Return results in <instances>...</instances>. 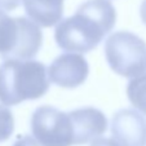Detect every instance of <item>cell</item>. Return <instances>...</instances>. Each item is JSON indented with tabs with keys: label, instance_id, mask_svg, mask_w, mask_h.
<instances>
[{
	"label": "cell",
	"instance_id": "cell-1",
	"mask_svg": "<svg viewBox=\"0 0 146 146\" xmlns=\"http://www.w3.org/2000/svg\"><path fill=\"white\" fill-rule=\"evenodd\" d=\"M116 22V11L108 0H88L74 16L61 19L54 30V40L64 50L87 53L98 47Z\"/></svg>",
	"mask_w": 146,
	"mask_h": 146
},
{
	"label": "cell",
	"instance_id": "cell-2",
	"mask_svg": "<svg viewBox=\"0 0 146 146\" xmlns=\"http://www.w3.org/2000/svg\"><path fill=\"white\" fill-rule=\"evenodd\" d=\"M49 89L47 67L35 60H5L0 65V102L16 106L38 100Z\"/></svg>",
	"mask_w": 146,
	"mask_h": 146
},
{
	"label": "cell",
	"instance_id": "cell-3",
	"mask_svg": "<svg viewBox=\"0 0 146 146\" xmlns=\"http://www.w3.org/2000/svg\"><path fill=\"white\" fill-rule=\"evenodd\" d=\"M43 44L40 27L25 17H9L0 11V57L33 60Z\"/></svg>",
	"mask_w": 146,
	"mask_h": 146
},
{
	"label": "cell",
	"instance_id": "cell-4",
	"mask_svg": "<svg viewBox=\"0 0 146 146\" xmlns=\"http://www.w3.org/2000/svg\"><path fill=\"white\" fill-rule=\"evenodd\" d=\"M105 57L115 74L136 78L146 72V43L129 31H116L105 43Z\"/></svg>",
	"mask_w": 146,
	"mask_h": 146
},
{
	"label": "cell",
	"instance_id": "cell-5",
	"mask_svg": "<svg viewBox=\"0 0 146 146\" xmlns=\"http://www.w3.org/2000/svg\"><path fill=\"white\" fill-rule=\"evenodd\" d=\"M33 136L41 146H72L74 135L69 113L49 105L38 108L31 115Z\"/></svg>",
	"mask_w": 146,
	"mask_h": 146
},
{
	"label": "cell",
	"instance_id": "cell-6",
	"mask_svg": "<svg viewBox=\"0 0 146 146\" xmlns=\"http://www.w3.org/2000/svg\"><path fill=\"white\" fill-rule=\"evenodd\" d=\"M48 79L64 88H76L87 80L89 74L88 62L78 53H62L48 67Z\"/></svg>",
	"mask_w": 146,
	"mask_h": 146
},
{
	"label": "cell",
	"instance_id": "cell-7",
	"mask_svg": "<svg viewBox=\"0 0 146 146\" xmlns=\"http://www.w3.org/2000/svg\"><path fill=\"white\" fill-rule=\"evenodd\" d=\"M111 135L120 146H146V119L133 109H121L111 119Z\"/></svg>",
	"mask_w": 146,
	"mask_h": 146
},
{
	"label": "cell",
	"instance_id": "cell-8",
	"mask_svg": "<svg viewBox=\"0 0 146 146\" xmlns=\"http://www.w3.org/2000/svg\"><path fill=\"white\" fill-rule=\"evenodd\" d=\"M72 124L74 145H84L100 137L108 129L105 114L96 108H80L69 111Z\"/></svg>",
	"mask_w": 146,
	"mask_h": 146
},
{
	"label": "cell",
	"instance_id": "cell-9",
	"mask_svg": "<svg viewBox=\"0 0 146 146\" xmlns=\"http://www.w3.org/2000/svg\"><path fill=\"white\" fill-rule=\"evenodd\" d=\"M26 14L33 22L52 27L64 16V0H22Z\"/></svg>",
	"mask_w": 146,
	"mask_h": 146
},
{
	"label": "cell",
	"instance_id": "cell-10",
	"mask_svg": "<svg viewBox=\"0 0 146 146\" xmlns=\"http://www.w3.org/2000/svg\"><path fill=\"white\" fill-rule=\"evenodd\" d=\"M127 96L131 104L146 115V72L133 78L128 83Z\"/></svg>",
	"mask_w": 146,
	"mask_h": 146
},
{
	"label": "cell",
	"instance_id": "cell-11",
	"mask_svg": "<svg viewBox=\"0 0 146 146\" xmlns=\"http://www.w3.org/2000/svg\"><path fill=\"white\" fill-rule=\"evenodd\" d=\"M14 131V116L8 108L0 105V142L7 141Z\"/></svg>",
	"mask_w": 146,
	"mask_h": 146
},
{
	"label": "cell",
	"instance_id": "cell-12",
	"mask_svg": "<svg viewBox=\"0 0 146 146\" xmlns=\"http://www.w3.org/2000/svg\"><path fill=\"white\" fill-rule=\"evenodd\" d=\"M13 146H41V145L31 136L25 135V136H18V138H17V141L14 142Z\"/></svg>",
	"mask_w": 146,
	"mask_h": 146
},
{
	"label": "cell",
	"instance_id": "cell-13",
	"mask_svg": "<svg viewBox=\"0 0 146 146\" xmlns=\"http://www.w3.org/2000/svg\"><path fill=\"white\" fill-rule=\"evenodd\" d=\"M22 0H0V9L3 11H13L18 8Z\"/></svg>",
	"mask_w": 146,
	"mask_h": 146
},
{
	"label": "cell",
	"instance_id": "cell-14",
	"mask_svg": "<svg viewBox=\"0 0 146 146\" xmlns=\"http://www.w3.org/2000/svg\"><path fill=\"white\" fill-rule=\"evenodd\" d=\"M91 146H120L115 140L113 138H102V137H97L92 141Z\"/></svg>",
	"mask_w": 146,
	"mask_h": 146
},
{
	"label": "cell",
	"instance_id": "cell-15",
	"mask_svg": "<svg viewBox=\"0 0 146 146\" xmlns=\"http://www.w3.org/2000/svg\"><path fill=\"white\" fill-rule=\"evenodd\" d=\"M140 14H141V19H142V22L146 25V0H143L142 4H141Z\"/></svg>",
	"mask_w": 146,
	"mask_h": 146
}]
</instances>
